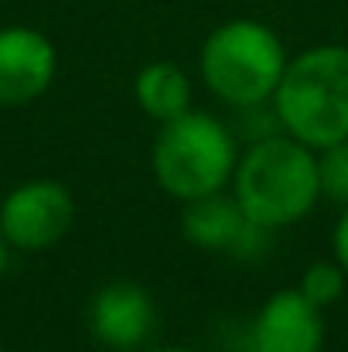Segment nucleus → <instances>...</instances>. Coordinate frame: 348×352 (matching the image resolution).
<instances>
[{"label": "nucleus", "instance_id": "13", "mask_svg": "<svg viewBox=\"0 0 348 352\" xmlns=\"http://www.w3.org/2000/svg\"><path fill=\"white\" fill-rule=\"evenodd\" d=\"M332 256L348 270V206H342V216L332 230Z\"/></svg>", "mask_w": 348, "mask_h": 352}, {"label": "nucleus", "instance_id": "2", "mask_svg": "<svg viewBox=\"0 0 348 352\" xmlns=\"http://www.w3.org/2000/svg\"><path fill=\"white\" fill-rule=\"evenodd\" d=\"M270 113L314 151L348 140V45H314L287 58Z\"/></svg>", "mask_w": 348, "mask_h": 352}, {"label": "nucleus", "instance_id": "1", "mask_svg": "<svg viewBox=\"0 0 348 352\" xmlns=\"http://www.w3.org/2000/svg\"><path fill=\"white\" fill-rule=\"evenodd\" d=\"M229 188L249 223L270 233L287 230L308 219L321 202L318 154L283 130L263 133L239 151Z\"/></svg>", "mask_w": 348, "mask_h": 352}, {"label": "nucleus", "instance_id": "14", "mask_svg": "<svg viewBox=\"0 0 348 352\" xmlns=\"http://www.w3.org/2000/svg\"><path fill=\"white\" fill-rule=\"evenodd\" d=\"M7 239H3V233H0V277H3V270H7Z\"/></svg>", "mask_w": 348, "mask_h": 352}, {"label": "nucleus", "instance_id": "10", "mask_svg": "<svg viewBox=\"0 0 348 352\" xmlns=\"http://www.w3.org/2000/svg\"><path fill=\"white\" fill-rule=\"evenodd\" d=\"M133 100L154 123H167L192 110V79L178 62H147L133 79Z\"/></svg>", "mask_w": 348, "mask_h": 352}, {"label": "nucleus", "instance_id": "6", "mask_svg": "<svg viewBox=\"0 0 348 352\" xmlns=\"http://www.w3.org/2000/svg\"><path fill=\"white\" fill-rule=\"evenodd\" d=\"M89 332L113 352H140L157 332V301L137 280L103 284L89 301Z\"/></svg>", "mask_w": 348, "mask_h": 352}, {"label": "nucleus", "instance_id": "11", "mask_svg": "<svg viewBox=\"0 0 348 352\" xmlns=\"http://www.w3.org/2000/svg\"><path fill=\"white\" fill-rule=\"evenodd\" d=\"M297 291H301L311 305H318V308L325 311V308H332L335 301H342V294L348 291V270L335 256H332V260H314V263L304 267V274H301V280H297Z\"/></svg>", "mask_w": 348, "mask_h": 352}, {"label": "nucleus", "instance_id": "9", "mask_svg": "<svg viewBox=\"0 0 348 352\" xmlns=\"http://www.w3.org/2000/svg\"><path fill=\"white\" fill-rule=\"evenodd\" d=\"M181 236L209 253H232V256H249L253 243H259L270 230L249 223V216L242 212L239 199L232 195V188L222 192H209L198 199L181 202Z\"/></svg>", "mask_w": 348, "mask_h": 352}, {"label": "nucleus", "instance_id": "16", "mask_svg": "<svg viewBox=\"0 0 348 352\" xmlns=\"http://www.w3.org/2000/svg\"><path fill=\"white\" fill-rule=\"evenodd\" d=\"M0 352H3V342H0Z\"/></svg>", "mask_w": 348, "mask_h": 352}, {"label": "nucleus", "instance_id": "5", "mask_svg": "<svg viewBox=\"0 0 348 352\" xmlns=\"http://www.w3.org/2000/svg\"><path fill=\"white\" fill-rule=\"evenodd\" d=\"M76 223V199L55 178H31L0 202V233L7 246L38 253L62 243Z\"/></svg>", "mask_w": 348, "mask_h": 352}, {"label": "nucleus", "instance_id": "4", "mask_svg": "<svg viewBox=\"0 0 348 352\" xmlns=\"http://www.w3.org/2000/svg\"><path fill=\"white\" fill-rule=\"evenodd\" d=\"M239 164V140L219 117L205 110H185L181 117L157 123L150 147V171L161 192L178 202L222 192L232 185Z\"/></svg>", "mask_w": 348, "mask_h": 352}, {"label": "nucleus", "instance_id": "15", "mask_svg": "<svg viewBox=\"0 0 348 352\" xmlns=\"http://www.w3.org/2000/svg\"><path fill=\"white\" fill-rule=\"evenodd\" d=\"M140 352H188V349H181V346H154V349H140Z\"/></svg>", "mask_w": 348, "mask_h": 352}, {"label": "nucleus", "instance_id": "12", "mask_svg": "<svg viewBox=\"0 0 348 352\" xmlns=\"http://www.w3.org/2000/svg\"><path fill=\"white\" fill-rule=\"evenodd\" d=\"M314 154H318L321 199L348 206V140H335L328 147H318Z\"/></svg>", "mask_w": 348, "mask_h": 352}, {"label": "nucleus", "instance_id": "3", "mask_svg": "<svg viewBox=\"0 0 348 352\" xmlns=\"http://www.w3.org/2000/svg\"><path fill=\"white\" fill-rule=\"evenodd\" d=\"M287 58L290 55L270 24L232 17L202 41L198 76L219 103L235 110H256L273 100Z\"/></svg>", "mask_w": 348, "mask_h": 352}, {"label": "nucleus", "instance_id": "7", "mask_svg": "<svg viewBox=\"0 0 348 352\" xmlns=\"http://www.w3.org/2000/svg\"><path fill=\"white\" fill-rule=\"evenodd\" d=\"M58 52L38 28H0V110H17L48 93L55 82Z\"/></svg>", "mask_w": 348, "mask_h": 352}, {"label": "nucleus", "instance_id": "8", "mask_svg": "<svg viewBox=\"0 0 348 352\" xmlns=\"http://www.w3.org/2000/svg\"><path fill=\"white\" fill-rule=\"evenodd\" d=\"M253 352H321L325 349V311L311 305L297 287L273 291L253 325H249Z\"/></svg>", "mask_w": 348, "mask_h": 352}]
</instances>
